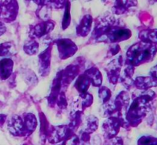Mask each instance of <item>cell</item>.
Returning a JSON list of instances; mask_svg holds the SVG:
<instances>
[{"label": "cell", "mask_w": 157, "mask_h": 145, "mask_svg": "<svg viewBox=\"0 0 157 145\" xmlns=\"http://www.w3.org/2000/svg\"><path fill=\"white\" fill-rule=\"evenodd\" d=\"M156 54V45L140 41L131 46L128 49L126 53V63L134 67L149 63L154 60Z\"/></svg>", "instance_id": "obj_1"}, {"label": "cell", "mask_w": 157, "mask_h": 145, "mask_svg": "<svg viewBox=\"0 0 157 145\" xmlns=\"http://www.w3.org/2000/svg\"><path fill=\"white\" fill-rule=\"evenodd\" d=\"M149 106V104H144L138 98L133 97L132 104L128 107L126 114V120L128 124L132 127H137L140 124L147 115Z\"/></svg>", "instance_id": "obj_2"}, {"label": "cell", "mask_w": 157, "mask_h": 145, "mask_svg": "<svg viewBox=\"0 0 157 145\" xmlns=\"http://www.w3.org/2000/svg\"><path fill=\"white\" fill-rule=\"evenodd\" d=\"M59 51V58L62 60H66L75 55L78 50V47L70 39H59L55 41Z\"/></svg>", "instance_id": "obj_3"}, {"label": "cell", "mask_w": 157, "mask_h": 145, "mask_svg": "<svg viewBox=\"0 0 157 145\" xmlns=\"http://www.w3.org/2000/svg\"><path fill=\"white\" fill-rule=\"evenodd\" d=\"M123 65V58L122 56H119L112 60L106 67L105 70L107 72L109 81L113 85H116L120 81L121 75V68Z\"/></svg>", "instance_id": "obj_4"}, {"label": "cell", "mask_w": 157, "mask_h": 145, "mask_svg": "<svg viewBox=\"0 0 157 145\" xmlns=\"http://www.w3.org/2000/svg\"><path fill=\"white\" fill-rule=\"evenodd\" d=\"M55 25L56 23L52 20L42 21L41 22H39L30 28V38L36 40V38H41L43 36L49 34L54 29Z\"/></svg>", "instance_id": "obj_5"}, {"label": "cell", "mask_w": 157, "mask_h": 145, "mask_svg": "<svg viewBox=\"0 0 157 145\" xmlns=\"http://www.w3.org/2000/svg\"><path fill=\"white\" fill-rule=\"evenodd\" d=\"M52 46H49L39 55V70L41 76H46L50 72Z\"/></svg>", "instance_id": "obj_6"}, {"label": "cell", "mask_w": 157, "mask_h": 145, "mask_svg": "<svg viewBox=\"0 0 157 145\" xmlns=\"http://www.w3.org/2000/svg\"><path fill=\"white\" fill-rule=\"evenodd\" d=\"M80 66L78 63H72L62 69V84L63 87H66L78 76Z\"/></svg>", "instance_id": "obj_7"}, {"label": "cell", "mask_w": 157, "mask_h": 145, "mask_svg": "<svg viewBox=\"0 0 157 145\" xmlns=\"http://www.w3.org/2000/svg\"><path fill=\"white\" fill-rule=\"evenodd\" d=\"M62 87H63V84H62V70H60L57 72L56 76H55V78L52 80L50 93H49L47 98L48 104L51 107H55V105L56 104L57 98H58L59 94L61 92Z\"/></svg>", "instance_id": "obj_8"}, {"label": "cell", "mask_w": 157, "mask_h": 145, "mask_svg": "<svg viewBox=\"0 0 157 145\" xmlns=\"http://www.w3.org/2000/svg\"><path fill=\"white\" fill-rule=\"evenodd\" d=\"M2 9L1 17L5 19L7 22L15 20L18 14L19 5L16 2H2Z\"/></svg>", "instance_id": "obj_9"}, {"label": "cell", "mask_w": 157, "mask_h": 145, "mask_svg": "<svg viewBox=\"0 0 157 145\" xmlns=\"http://www.w3.org/2000/svg\"><path fill=\"white\" fill-rule=\"evenodd\" d=\"M92 24H93V17L91 15H85L76 27L77 36L81 37H86L88 36L91 31Z\"/></svg>", "instance_id": "obj_10"}, {"label": "cell", "mask_w": 157, "mask_h": 145, "mask_svg": "<svg viewBox=\"0 0 157 145\" xmlns=\"http://www.w3.org/2000/svg\"><path fill=\"white\" fill-rule=\"evenodd\" d=\"M134 87L142 91H146L150 90L152 87H156L157 81L150 76H137L134 80Z\"/></svg>", "instance_id": "obj_11"}, {"label": "cell", "mask_w": 157, "mask_h": 145, "mask_svg": "<svg viewBox=\"0 0 157 145\" xmlns=\"http://www.w3.org/2000/svg\"><path fill=\"white\" fill-rule=\"evenodd\" d=\"M135 72V67L131 65L126 64V67L123 69V72L120 75V81L126 89H131L134 87V80L132 76Z\"/></svg>", "instance_id": "obj_12"}, {"label": "cell", "mask_w": 157, "mask_h": 145, "mask_svg": "<svg viewBox=\"0 0 157 145\" xmlns=\"http://www.w3.org/2000/svg\"><path fill=\"white\" fill-rule=\"evenodd\" d=\"M90 85H92V84L90 78L85 73H82L81 75H78L74 86H75L77 91L79 93V96H82L88 93L87 91H88Z\"/></svg>", "instance_id": "obj_13"}, {"label": "cell", "mask_w": 157, "mask_h": 145, "mask_svg": "<svg viewBox=\"0 0 157 145\" xmlns=\"http://www.w3.org/2000/svg\"><path fill=\"white\" fill-rule=\"evenodd\" d=\"M140 41L157 46V29H146L139 33Z\"/></svg>", "instance_id": "obj_14"}, {"label": "cell", "mask_w": 157, "mask_h": 145, "mask_svg": "<svg viewBox=\"0 0 157 145\" xmlns=\"http://www.w3.org/2000/svg\"><path fill=\"white\" fill-rule=\"evenodd\" d=\"M9 127L10 128V131L16 133L17 134H22L26 133L24 123L23 117L22 116H14L12 117L9 123Z\"/></svg>", "instance_id": "obj_15"}, {"label": "cell", "mask_w": 157, "mask_h": 145, "mask_svg": "<svg viewBox=\"0 0 157 145\" xmlns=\"http://www.w3.org/2000/svg\"><path fill=\"white\" fill-rule=\"evenodd\" d=\"M86 75L90 78L92 86L96 87H100L102 82V76L99 69L96 67H92L86 69L84 72Z\"/></svg>", "instance_id": "obj_16"}, {"label": "cell", "mask_w": 157, "mask_h": 145, "mask_svg": "<svg viewBox=\"0 0 157 145\" xmlns=\"http://www.w3.org/2000/svg\"><path fill=\"white\" fill-rule=\"evenodd\" d=\"M13 62L10 59H4L0 62V78L6 80L12 74Z\"/></svg>", "instance_id": "obj_17"}, {"label": "cell", "mask_w": 157, "mask_h": 145, "mask_svg": "<svg viewBox=\"0 0 157 145\" xmlns=\"http://www.w3.org/2000/svg\"><path fill=\"white\" fill-rule=\"evenodd\" d=\"M22 117H23L26 133L30 134L33 132L37 127V120L36 116L32 113H26L22 115Z\"/></svg>", "instance_id": "obj_18"}, {"label": "cell", "mask_w": 157, "mask_h": 145, "mask_svg": "<svg viewBox=\"0 0 157 145\" xmlns=\"http://www.w3.org/2000/svg\"><path fill=\"white\" fill-rule=\"evenodd\" d=\"M137 5L136 2H121V1H118L115 2V6H113V11L116 14H123L129 10V8L133 7Z\"/></svg>", "instance_id": "obj_19"}, {"label": "cell", "mask_w": 157, "mask_h": 145, "mask_svg": "<svg viewBox=\"0 0 157 145\" xmlns=\"http://www.w3.org/2000/svg\"><path fill=\"white\" fill-rule=\"evenodd\" d=\"M39 43L36 41V40L29 38L24 43L23 49L25 53L28 54V55L33 56L37 53L38 50H39Z\"/></svg>", "instance_id": "obj_20"}, {"label": "cell", "mask_w": 157, "mask_h": 145, "mask_svg": "<svg viewBox=\"0 0 157 145\" xmlns=\"http://www.w3.org/2000/svg\"><path fill=\"white\" fill-rule=\"evenodd\" d=\"M82 115H83V112L82 111H74L73 112L72 111L70 114V122L69 123V126L72 131L74 129H76L82 123Z\"/></svg>", "instance_id": "obj_21"}, {"label": "cell", "mask_w": 157, "mask_h": 145, "mask_svg": "<svg viewBox=\"0 0 157 145\" xmlns=\"http://www.w3.org/2000/svg\"><path fill=\"white\" fill-rule=\"evenodd\" d=\"M86 132L92 133L96 131L99 126V120L94 115H90L85 119Z\"/></svg>", "instance_id": "obj_22"}, {"label": "cell", "mask_w": 157, "mask_h": 145, "mask_svg": "<svg viewBox=\"0 0 157 145\" xmlns=\"http://www.w3.org/2000/svg\"><path fill=\"white\" fill-rule=\"evenodd\" d=\"M70 6L71 2L69 1H66V3L65 5L64 15H63V21H62V28L63 30L66 29L69 26L71 22V14H70Z\"/></svg>", "instance_id": "obj_23"}, {"label": "cell", "mask_w": 157, "mask_h": 145, "mask_svg": "<svg viewBox=\"0 0 157 145\" xmlns=\"http://www.w3.org/2000/svg\"><path fill=\"white\" fill-rule=\"evenodd\" d=\"M99 96L101 99L102 102L104 104H106L109 102L112 96L111 90L106 87H99Z\"/></svg>", "instance_id": "obj_24"}, {"label": "cell", "mask_w": 157, "mask_h": 145, "mask_svg": "<svg viewBox=\"0 0 157 145\" xmlns=\"http://www.w3.org/2000/svg\"><path fill=\"white\" fill-rule=\"evenodd\" d=\"M80 97V104H81V111L83 112L86 109L90 107L93 103V96L90 93H86L85 95Z\"/></svg>", "instance_id": "obj_25"}, {"label": "cell", "mask_w": 157, "mask_h": 145, "mask_svg": "<svg viewBox=\"0 0 157 145\" xmlns=\"http://www.w3.org/2000/svg\"><path fill=\"white\" fill-rule=\"evenodd\" d=\"M56 105L58 106L59 108L62 109V110H64L67 107V100H66V93L63 91H61L59 94Z\"/></svg>", "instance_id": "obj_26"}, {"label": "cell", "mask_w": 157, "mask_h": 145, "mask_svg": "<svg viewBox=\"0 0 157 145\" xmlns=\"http://www.w3.org/2000/svg\"><path fill=\"white\" fill-rule=\"evenodd\" d=\"M140 145H157V138L151 136L143 137L139 141Z\"/></svg>", "instance_id": "obj_27"}, {"label": "cell", "mask_w": 157, "mask_h": 145, "mask_svg": "<svg viewBox=\"0 0 157 145\" xmlns=\"http://www.w3.org/2000/svg\"><path fill=\"white\" fill-rule=\"evenodd\" d=\"M11 43H2L0 45V56H5L8 54L11 48Z\"/></svg>", "instance_id": "obj_28"}, {"label": "cell", "mask_w": 157, "mask_h": 145, "mask_svg": "<svg viewBox=\"0 0 157 145\" xmlns=\"http://www.w3.org/2000/svg\"><path fill=\"white\" fill-rule=\"evenodd\" d=\"M120 51V46L118 43H112V44L110 45L109 49V52L110 55H111L112 57L117 55Z\"/></svg>", "instance_id": "obj_29"}, {"label": "cell", "mask_w": 157, "mask_h": 145, "mask_svg": "<svg viewBox=\"0 0 157 145\" xmlns=\"http://www.w3.org/2000/svg\"><path fill=\"white\" fill-rule=\"evenodd\" d=\"M149 76L157 81V65L154 66L150 69V71H149Z\"/></svg>", "instance_id": "obj_30"}]
</instances>
